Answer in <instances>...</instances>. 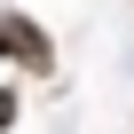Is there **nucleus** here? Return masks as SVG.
I'll use <instances>...</instances> for the list:
<instances>
[{"mask_svg":"<svg viewBox=\"0 0 134 134\" xmlns=\"http://www.w3.org/2000/svg\"><path fill=\"white\" fill-rule=\"evenodd\" d=\"M16 110H24V103H16V87H0V134L16 126Z\"/></svg>","mask_w":134,"mask_h":134,"instance_id":"obj_2","label":"nucleus"},{"mask_svg":"<svg viewBox=\"0 0 134 134\" xmlns=\"http://www.w3.org/2000/svg\"><path fill=\"white\" fill-rule=\"evenodd\" d=\"M0 63H24V71H55V40H47L32 16L0 8Z\"/></svg>","mask_w":134,"mask_h":134,"instance_id":"obj_1","label":"nucleus"}]
</instances>
